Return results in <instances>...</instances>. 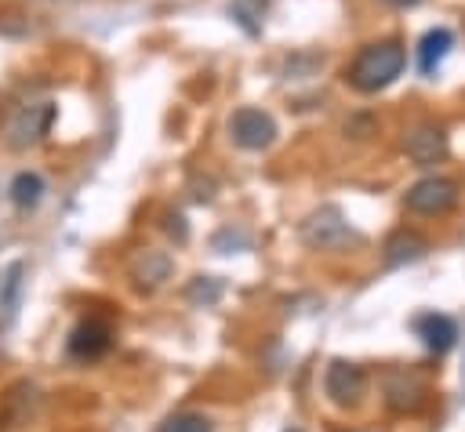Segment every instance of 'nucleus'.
Masks as SVG:
<instances>
[{"label": "nucleus", "instance_id": "21", "mask_svg": "<svg viewBox=\"0 0 465 432\" xmlns=\"http://www.w3.org/2000/svg\"><path fill=\"white\" fill-rule=\"evenodd\" d=\"M389 4H392V7H414L418 0H389Z\"/></svg>", "mask_w": 465, "mask_h": 432}, {"label": "nucleus", "instance_id": "16", "mask_svg": "<svg viewBox=\"0 0 465 432\" xmlns=\"http://www.w3.org/2000/svg\"><path fill=\"white\" fill-rule=\"evenodd\" d=\"M22 261H15L11 269H7V276H4V283H0V309H4V316L11 319L15 316V309H18V294H22Z\"/></svg>", "mask_w": 465, "mask_h": 432}, {"label": "nucleus", "instance_id": "19", "mask_svg": "<svg viewBox=\"0 0 465 432\" xmlns=\"http://www.w3.org/2000/svg\"><path fill=\"white\" fill-rule=\"evenodd\" d=\"M229 15L247 29V33H258V15H262V0H236L232 7H229Z\"/></svg>", "mask_w": 465, "mask_h": 432}, {"label": "nucleus", "instance_id": "12", "mask_svg": "<svg viewBox=\"0 0 465 432\" xmlns=\"http://www.w3.org/2000/svg\"><path fill=\"white\" fill-rule=\"evenodd\" d=\"M425 240L418 236V232H392L389 240H385V265L389 269H396V265H407V261H418L421 254H425Z\"/></svg>", "mask_w": 465, "mask_h": 432}, {"label": "nucleus", "instance_id": "1", "mask_svg": "<svg viewBox=\"0 0 465 432\" xmlns=\"http://www.w3.org/2000/svg\"><path fill=\"white\" fill-rule=\"evenodd\" d=\"M403 65H407V51H403V44H396V40H381V44H367V47L352 58V65L345 69V80H349L352 91H360V94H374V91L389 87V83L403 73Z\"/></svg>", "mask_w": 465, "mask_h": 432}, {"label": "nucleus", "instance_id": "8", "mask_svg": "<svg viewBox=\"0 0 465 432\" xmlns=\"http://www.w3.org/2000/svg\"><path fill=\"white\" fill-rule=\"evenodd\" d=\"M414 334L421 338V345H425L429 352L443 356V352H450L454 341H458V323H454L450 316H443V312H421V316L414 319Z\"/></svg>", "mask_w": 465, "mask_h": 432}, {"label": "nucleus", "instance_id": "11", "mask_svg": "<svg viewBox=\"0 0 465 432\" xmlns=\"http://www.w3.org/2000/svg\"><path fill=\"white\" fill-rule=\"evenodd\" d=\"M385 396H389V407H392V410H414V407L421 403L425 388H421V381H418L414 374L392 370V374L385 378Z\"/></svg>", "mask_w": 465, "mask_h": 432}, {"label": "nucleus", "instance_id": "7", "mask_svg": "<svg viewBox=\"0 0 465 432\" xmlns=\"http://www.w3.org/2000/svg\"><path fill=\"white\" fill-rule=\"evenodd\" d=\"M403 152L411 156L414 167H432L447 156V134L440 127H414L403 138Z\"/></svg>", "mask_w": 465, "mask_h": 432}, {"label": "nucleus", "instance_id": "22", "mask_svg": "<svg viewBox=\"0 0 465 432\" xmlns=\"http://www.w3.org/2000/svg\"><path fill=\"white\" fill-rule=\"evenodd\" d=\"M287 432H302V428H287Z\"/></svg>", "mask_w": 465, "mask_h": 432}, {"label": "nucleus", "instance_id": "5", "mask_svg": "<svg viewBox=\"0 0 465 432\" xmlns=\"http://www.w3.org/2000/svg\"><path fill=\"white\" fill-rule=\"evenodd\" d=\"M229 134H232V142H236L240 149L262 152V149H269V145L276 142V123H272L269 113H262V109H254V105H243V109H236V113L229 116Z\"/></svg>", "mask_w": 465, "mask_h": 432}, {"label": "nucleus", "instance_id": "13", "mask_svg": "<svg viewBox=\"0 0 465 432\" xmlns=\"http://www.w3.org/2000/svg\"><path fill=\"white\" fill-rule=\"evenodd\" d=\"M33 385L29 381H18L7 396H4V407H0V428H15V425H22L25 417H29V410H33Z\"/></svg>", "mask_w": 465, "mask_h": 432}, {"label": "nucleus", "instance_id": "14", "mask_svg": "<svg viewBox=\"0 0 465 432\" xmlns=\"http://www.w3.org/2000/svg\"><path fill=\"white\" fill-rule=\"evenodd\" d=\"M44 178L36 174V171H18L15 174V182H11V203L18 207V211H29V207H36L40 200H44Z\"/></svg>", "mask_w": 465, "mask_h": 432}, {"label": "nucleus", "instance_id": "17", "mask_svg": "<svg viewBox=\"0 0 465 432\" xmlns=\"http://www.w3.org/2000/svg\"><path fill=\"white\" fill-rule=\"evenodd\" d=\"M160 432H211V421H207L203 414H193V410H185V414H174V417H167V421L160 425Z\"/></svg>", "mask_w": 465, "mask_h": 432}, {"label": "nucleus", "instance_id": "4", "mask_svg": "<svg viewBox=\"0 0 465 432\" xmlns=\"http://www.w3.org/2000/svg\"><path fill=\"white\" fill-rule=\"evenodd\" d=\"M323 392L334 407L349 410V407H360V399L367 396V374L360 363H349V359H334L323 374Z\"/></svg>", "mask_w": 465, "mask_h": 432}, {"label": "nucleus", "instance_id": "2", "mask_svg": "<svg viewBox=\"0 0 465 432\" xmlns=\"http://www.w3.org/2000/svg\"><path fill=\"white\" fill-rule=\"evenodd\" d=\"M356 240H360L356 229L345 221V214L338 207H320L302 221V243L312 250H341Z\"/></svg>", "mask_w": 465, "mask_h": 432}, {"label": "nucleus", "instance_id": "15", "mask_svg": "<svg viewBox=\"0 0 465 432\" xmlns=\"http://www.w3.org/2000/svg\"><path fill=\"white\" fill-rule=\"evenodd\" d=\"M131 272H134V280L142 287H156V283H163L171 276V258L163 250H142Z\"/></svg>", "mask_w": 465, "mask_h": 432}, {"label": "nucleus", "instance_id": "3", "mask_svg": "<svg viewBox=\"0 0 465 432\" xmlns=\"http://www.w3.org/2000/svg\"><path fill=\"white\" fill-rule=\"evenodd\" d=\"M458 203V185L450 178H421L414 182L407 192H403V207L411 214H425V218H436V214H447L450 207Z\"/></svg>", "mask_w": 465, "mask_h": 432}, {"label": "nucleus", "instance_id": "10", "mask_svg": "<svg viewBox=\"0 0 465 432\" xmlns=\"http://www.w3.org/2000/svg\"><path fill=\"white\" fill-rule=\"evenodd\" d=\"M450 47H454V36H450V29H429L425 36H421V44H418V69L425 73V76H432L440 65H443V58L450 54Z\"/></svg>", "mask_w": 465, "mask_h": 432}, {"label": "nucleus", "instance_id": "9", "mask_svg": "<svg viewBox=\"0 0 465 432\" xmlns=\"http://www.w3.org/2000/svg\"><path fill=\"white\" fill-rule=\"evenodd\" d=\"M109 327L102 323V319H84V323H76L73 327V334H69V356L73 359H98V356H105L109 352Z\"/></svg>", "mask_w": 465, "mask_h": 432}, {"label": "nucleus", "instance_id": "20", "mask_svg": "<svg viewBox=\"0 0 465 432\" xmlns=\"http://www.w3.org/2000/svg\"><path fill=\"white\" fill-rule=\"evenodd\" d=\"M167 232L178 236V240H185V236H189V232H185V218H182V214H167Z\"/></svg>", "mask_w": 465, "mask_h": 432}, {"label": "nucleus", "instance_id": "18", "mask_svg": "<svg viewBox=\"0 0 465 432\" xmlns=\"http://www.w3.org/2000/svg\"><path fill=\"white\" fill-rule=\"evenodd\" d=\"M189 301H203V305H211V301H218V294H222V283L214 280V276H196L193 283H189Z\"/></svg>", "mask_w": 465, "mask_h": 432}, {"label": "nucleus", "instance_id": "6", "mask_svg": "<svg viewBox=\"0 0 465 432\" xmlns=\"http://www.w3.org/2000/svg\"><path fill=\"white\" fill-rule=\"evenodd\" d=\"M51 123H54V105H51V102H40V105L22 109V113L15 116V123H11V134H7L11 149H25V145L40 142V138L51 131Z\"/></svg>", "mask_w": 465, "mask_h": 432}]
</instances>
